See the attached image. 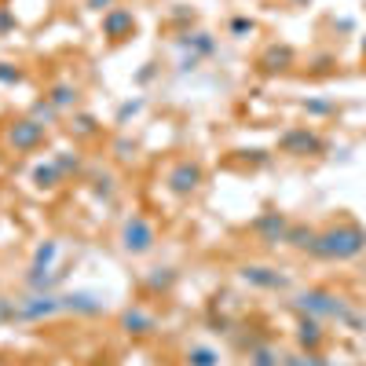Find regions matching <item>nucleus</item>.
I'll use <instances>...</instances> for the list:
<instances>
[{
	"instance_id": "7",
	"label": "nucleus",
	"mask_w": 366,
	"mask_h": 366,
	"mask_svg": "<svg viewBox=\"0 0 366 366\" xmlns=\"http://www.w3.org/2000/svg\"><path fill=\"white\" fill-rule=\"evenodd\" d=\"M249 231L264 242V246H286L290 220H286V212H260V217L249 224Z\"/></svg>"
},
{
	"instance_id": "35",
	"label": "nucleus",
	"mask_w": 366,
	"mask_h": 366,
	"mask_svg": "<svg viewBox=\"0 0 366 366\" xmlns=\"http://www.w3.org/2000/svg\"><path fill=\"white\" fill-rule=\"evenodd\" d=\"M11 29H15V11L0 8V34H11Z\"/></svg>"
},
{
	"instance_id": "12",
	"label": "nucleus",
	"mask_w": 366,
	"mask_h": 366,
	"mask_svg": "<svg viewBox=\"0 0 366 366\" xmlns=\"http://www.w3.org/2000/svg\"><path fill=\"white\" fill-rule=\"evenodd\" d=\"M132 29H136V15H132L129 8H110V11L103 15V37H110V41L132 37Z\"/></svg>"
},
{
	"instance_id": "25",
	"label": "nucleus",
	"mask_w": 366,
	"mask_h": 366,
	"mask_svg": "<svg viewBox=\"0 0 366 366\" xmlns=\"http://www.w3.org/2000/svg\"><path fill=\"white\" fill-rule=\"evenodd\" d=\"M282 366H330L319 352H297V355H282Z\"/></svg>"
},
{
	"instance_id": "2",
	"label": "nucleus",
	"mask_w": 366,
	"mask_h": 366,
	"mask_svg": "<svg viewBox=\"0 0 366 366\" xmlns=\"http://www.w3.org/2000/svg\"><path fill=\"white\" fill-rule=\"evenodd\" d=\"M293 304H297V312H300V315H312V319H337V322H348V326H359V322H362L341 293L322 290V286L300 290V293L293 297Z\"/></svg>"
},
{
	"instance_id": "38",
	"label": "nucleus",
	"mask_w": 366,
	"mask_h": 366,
	"mask_svg": "<svg viewBox=\"0 0 366 366\" xmlns=\"http://www.w3.org/2000/svg\"><path fill=\"white\" fill-rule=\"evenodd\" d=\"M362 51H366V37H362Z\"/></svg>"
},
{
	"instance_id": "11",
	"label": "nucleus",
	"mask_w": 366,
	"mask_h": 366,
	"mask_svg": "<svg viewBox=\"0 0 366 366\" xmlns=\"http://www.w3.org/2000/svg\"><path fill=\"white\" fill-rule=\"evenodd\" d=\"M121 330H125L129 337H150V333L158 330V315L147 312V308H125L121 312Z\"/></svg>"
},
{
	"instance_id": "28",
	"label": "nucleus",
	"mask_w": 366,
	"mask_h": 366,
	"mask_svg": "<svg viewBox=\"0 0 366 366\" xmlns=\"http://www.w3.org/2000/svg\"><path fill=\"white\" fill-rule=\"evenodd\" d=\"M92 191H96V198H114V176L110 172H96V187H92Z\"/></svg>"
},
{
	"instance_id": "24",
	"label": "nucleus",
	"mask_w": 366,
	"mask_h": 366,
	"mask_svg": "<svg viewBox=\"0 0 366 366\" xmlns=\"http://www.w3.org/2000/svg\"><path fill=\"white\" fill-rule=\"evenodd\" d=\"M55 260H59V242L55 238H44L41 246L34 249V264L37 267H55Z\"/></svg>"
},
{
	"instance_id": "37",
	"label": "nucleus",
	"mask_w": 366,
	"mask_h": 366,
	"mask_svg": "<svg viewBox=\"0 0 366 366\" xmlns=\"http://www.w3.org/2000/svg\"><path fill=\"white\" fill-rule=\"evenodd\" d=\"M293 4H308V0H293Z\"/></svg>"
},
{
	"instance_id": "34",
	"label": "nucleus",
	"mask_w": 366,
	"mask_h": 366,
	"mask_svg": "<svg viewBox=\"0 0 366 366\" xmlns=\"http://www.w3.org/2000/svg\"><path fill=\"white\" fill-rule=\"evenodd\" d=\"M114 154H117L121 162H129V158H132V139H129V136H121V139L114 143Z\"/></svg>"
},
{
	"instance_id": "13",
	"label": "nucleus",
	"mask_w": 366,
	"mask_h": 366,
	"mask_svg": "<svg viewBox=\"0 0 366 366\" xmlns=\"http://www.w3.org/2000/svg\"><path fill=\"white\" fill-rule=\"evenodd\" d=\"M63 312H70V315H99L103 312V297L92 293V290L63 293Z\"/></svg>"
},
{
	"instance_id": "18",
	"label": "nucleus",
	"mask_w": 366,
	"mask_h": 366,
	"mask_svg": "<svg viewBox=\"0 0 366 366\" xmlns=\"http://www.w3.org/2000/svg\"><path fill=\"white\" fill-rule=\"evenodd\" d=\"M51 162H55L59 176H63V183H66V179H74V176H81V169H84V158L77 154V150H59V154H55Z\"/></svg>"
},
{
	"instance_id": "4",
	"label": "nucleus",
	"mask_w": 366,
	"mask_h": 366,
	"mask_svg": "<svg viewBox=\"0 0 366 366\" xmlns=\"http://www.w3.org/2000/svg\"><path fill=\"white\" fill-rule=\"evenodd\" d=\"M44 139H48V125H41V121H34V117H15L8 125V147L19 150V154L44 147Z\"/></svg>"
},
{
	"instance_id": "17",
	"label": "nucleus",
	"mask_w": 366,
	"mask_h": 366,
	"mask_svg": "<svg viewBox=\"0 0 366 366\" xmlns=\"http://www.w3.org/2000/svg\"><path fill=\"white\" fill-rule=\"evenodd\" d=\"M315 238H319V231H315L312 224H290V234H286V246H293V249H300V253H312V246H315Z\"/></svg>"
},
{
	"instance_id": "6",
	"label": "nucleus",
	"mask_w": 366,
	"mask_h": 366,
	"mask_svg": "<svg viewBox=\"0 0 366 366\" xmlns=\"http://www.w3.org/2000/svg\"><path fill=\"white\" fill-rule=\"evenodd\" d=\"M165 187L176 194V198H187L202 187V165L198 162H176L165 176Z\"/></svg>"
},
{
	"instance_id": "27",
	"label": "nucleus",
	"mask_w": 366,
	"mask_h": 366,
	"mask_svg": "<svg viewBox=\"0 0 366 366\" xmlns=\"http://www.w3.org/2000/svg\"><path fill=\"white\" fill-rule=\"evenodd\" d=\"M55 114H59V110H55V107H51L48 99H37V103H34V110H29V117H34V121H41V125H48V121H55Z\"/></svg>"
},
{
	"instance_id": "33",
	"label": "nucleus",
	"mask_w": 366,
	"mask_h": 366,
	"mask_svg": "<svg viewBox=\"0 0 366 366\" xmlns=\"http://www.w3.org/2000/svg\"><path fill=\"white\" fill-rule=\"evenodd\" d=\"M15 312H19V300L0 297V322H15Z\"/></svg>"
},
{
	"instance_id": "31",
	"label": "nucleus",
	"mask_w": 366,
	"mask_h": 366,
	"mask_svg": "<svg viewBox=\"0 0 366 366\" xmlns=\"http://www.w3.org/2000/svg\"><path fill=\"white\" fill-rule=\"evenodd\" d=\"M143 110V99H132V103H121V110H117V125H125L129 117H136Z\"/></svg>"
},
{
	"instance_id": "8",
	"label": "nucleus",
	"mask_w": 366,
	"mask_h": 366,
	"mask_svg": "<svg viewBox=\"0 0 366 366\" xmlns=\"http://www.w3.org/2000/svg\"><path fill=\"white\" fill-rule=\"evenodd\" d=\"M238 279L257 286V290H286L290 286V274L279 271V267H271V264H246L238 271Z\"/></svg>"
},
{
	"instance_id": "15",
	"label": "nucleus",
	"mask_w": 366,
	"mask_h": 366,
	"mask_svg": "<svg viewBox=\"0 0 366 366\" xmlns=\"http://www.w3.org/2000/svg\"><path fill=\"white\" fill-rule=\"evenodd\" d=\"M326 341V330H322V319H312V315H300L297 322V345L300 352H319Z\"/></svg>"
},
{
	"instance_id": "16",
	"label": "nucleus",
	"mask_w": 366,
	"mask_h": 366,
	"mask_svg": "<svg viewBox=\"0 0 366 366\" xmlns=\"http://www.w3.org/2000/svg\"><path fill=\"white\" fill-rule=\"evenodd\" d=\"M77 96H81V92H77V84H70V81H55L51 88H48V103L59 110V114H63V110H74L77 107Z\"/></svg>"
},
{
	"instance_id": "26",
	"label": "nucleus",
	"mask_w": 366,
	"mask_h": 366,
	"mask_svg": "<svg viewBox=\"0 0 366 366\" xmlns=\"http://www.w3.org/2000/svg\"><path fill=\"white\" fill-rule=\"evenodd\" d=\"M70 129H74L77 136H84V139H92V136H99V121H96V117H92V114H77Z\"/></svg>"
},
{
	"instance_id": "30",
	"label": "nucleus",
	"mask_w": 366,
	"mask_h": 366,
	"mask_svg": "<svg viewBox=\"0 0 366 366\" xmlns=\"http://www.w3.org/2000/svg\"><path fill=\"white\" fill-rule=\"evenodd\" d=\"M22 70L19 66H11V63H0V84H22Z\"/></svg>"
},
{
	"instance_id": "29",
	"label": "nucleus",
	"mask_w": 366,
	"mask_h": 366,
	"mask_svg": "<svg viewBox=\"0 0 366 366\" xmlns=\"http://www.w3.org/2000/svg\"><path fill=\"white\" fill-rule=\"evenodd\" d=\"M333 110H337V107L326 103V99H304V114H312V117H326Z\"/></svg>"
},
{
	"instance_id": "21",
	"label": "nucleus",
	"mask_w": 366,
	"mask_h": 366,
	"mask_svg": "<svg viewBox=\"0 0 366 366\" xmlns=\"http://www.w3.org/2000/svg\"><path fill=\"white\" fill-rule=\"evenodd\" d=\"M183 362H187V366H220V352L209 348V345H191Z\"/></svg>"
},
{
	"instance_id": "1",
	"label": "nucleus",
	"mask_w": 366,
	"mask_h": 366,
	"mask_svg": "<svg viewBox=\"0 0 366 366\" xmlns=\"http://www.w3.org/2000/svg\"><path fill=\"white\" fill-rule=\"evenodd\" d=\"M366 249V231L352 220L345 224H333L326 231H319L315 246H312V257H322V260H352Z\"/></svg>"
},
{
	"instance_id": "20",
	"label": "nucleus",
	"mask_w": 366,
	"mask_h": 366,
	"mask_svg": "<svg viewBox=\"0 0 366 366\" xmlns=\"http://www.w3.org/2000/svg\"><path fill=\"white\" fill-rule=\"evenodd\" d=\"M249 366H282V355L274 345H264V341H253L249 345Z\"/></svg>"
},
{
	"instance_id": "22",
	"label": "nucleus",
	"mask_w": 366,
	"mask_h": 366,
	"mask_svg": "<svg viewBox=\"0 0 366 366\" xmlns=\"http://www.w3.org/2000/svg\"><path fill=\"white\" fill-rule=\"evenodd\" d=\"M172 286H176V271L172 267H154L147 274V290L150 293H169Z\"/></svg>"
},
{
	"instance_id": "3",
	"label": "nucleus",
	"mask_w": 366,
	"mask_h": 366,
	"mask_svg": "<svg viewBox=\"0 0 366 366\" xmlns=\"http://www.w3.org/2000/svg\"><path fill=\"white\" fill-rule=\"evenodd\" d=\"M158 246V227L150 224L143 212H132V217L121 224V249L132 253V257H143Z\"/></svg>"
},
{
	"instance_id": "32",
	"label": "nucleus",
	"mask_w": 366,
	"mask_h": 366,
	"mask_svg": "<svg viewBox=\"0 0 366 366\" xmlns=\"http://www.w3.org/2000/svg\"><path fill=\"white\" fill-rule=\"evenodd\" d=\"M253 29H257L253 19H234V22H231V37H249Z\"/></svg>"
},
{
	"instance_id": "9",
	"label": "nucleus",
	"mask_w": 366,
	"mask_h": 366,
	"mask_svg": "<svg viewBox=\"0 0 366 366\" xmlns=\"http://www.w3.org/2000/svg\"><path fill=\"white\" fill-rule=\"evenodd\" d=\"M279 150L282 154H293V158H308V154H319L322 150V139L312 132V129H290L279 136Z\"/></svg>"
},
{
	"instance_id": "36",
	"label": "nucleus",
	"mask_w": 366,
	"mask_h": 366,
	"mask_svg": "<svg viewBox=\"0 0 366 366\" xmlns=\"http://www.w3.org/2000/svg\"><path fill=\"white\" fill-rule=\"evenodd\" d=\"M84 4H88L92 11H103V15H107V11H110V8L117 4V0H84Z\"/></svg>"
},
{
	"instance_id": "14",
	"label": "nucleus",
	"mask_w": 366,
	"mask_h": 366,
	"mask_svg": "<svg viewBox=\"0 0 366 366\" xmlns=\"http://www.w3.org/2000/svg\"><path fill=\"white\" fill-rule=\"evenodd\" d=\"M257 66H260L264 74H286V70L293 66V48H290V44H271V48H264L260 59H257Z\"/></svg>"
},
{
	"instance_id": "19",
	"label": "nucleus",
	"mask_w": 366,
	"mask_h": 366,
	"mask_svg": "<svg viewBox=\"0 0 366 366\" xmlns=\"http://www.w3.org/2000/svg\"><path fill=\"white\" fill-rule=\"evenodd\" d=\"M29 179H34V187H41V191H55L59 183H63V176H59L55 162H41V165H34Z\"/></svg>"
},
{
	"instance_id": "5",
	"label": "nucleus",
	"mask_w": 366,
	"mask_h": 366,
	"mask_svg": "<svg viewBox=\"0 0 366 366\" xmlns=\"http://www.w3.org/2000/svg\"><path fill=\"white\" fill-rule=\"evenodd\" d=\"M51 315H63V293H29L26 300H19V322H41Z\"/></svg>"
},
{
	"instance_id": "23",
	"label": "nucleus",
	"mask_w": 366,
	"mask_h": 366,
	"mask_svg": "<svg viewBox=\"0 0 366 366\" xmlns=\"http://www.w3.org/2000/svg\"><path fill=\"white\" fill-rule=\"evenodd\" d=\"M179 48H191L194 55H212V51H217V41H212L209 34H183Z\"/></svg>"
},
{
	"instance_id": "10",
	"label": "nucleus",
	"mask_w": 366,
	"mask_h": 366,
	"mask_svg": "<svg viewBox=\"0 0 366 366\" xmlns=\"http://www.w3.org/2000/svg\"><path fill=\"white\" fill-rule=\"evenodd\" d=\"M66 267H29L26 271V286H29V293H55L59 286L66 282Z\"/></svg>"
}]
</instances>
